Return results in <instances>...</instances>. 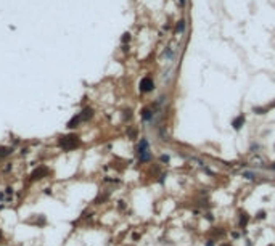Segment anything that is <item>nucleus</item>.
<instances>
[{
	"label": "nucleus",
	"instance_id": "4be33fe9",
	"mask_svg": "<svg viewBox=\"0 0 275 246\" xmlns=\"http://www.w3.org/2000/svg\"><path fill=\"white\" fill-rule=\"evenodd\" d=\"M269 246H274V245H269Z\"/></svg>",
	"mask_w": 275,
	"mask_h": 246
},
{
	"label": "nucleus",
	"instance_id": "f257e3e1",
	"mask_svg": "<svg viewBox=\"0 0 275 246\" xmlns=\"http://www.w3.org/2000/svg\"><path fill=\"white\" fill-rule=\"evenodd\" d=\"M80 145V139L77 135H61L58 139V146L60 148H63L64 151H71V150L77 148V146Z\"/></svg>",
	"mask_w": 275,
	"mask_h": 246
},
{
	"label": "nucleus",
	"instance_id": "ddd939ff",
	"mask_svg": "<svg viewBox=\"0 0 275 246\" xmlns=\"http://www.w3.org/2000/svg\"><path fill=\"white\" fill-rule=\"evenodd\" d=\"M129 137H130V139H135V137H137V130H135V129H129Z\"/></svg>",
	"mask_w": 275,
	"mask_h": 246
},
{
	"label": "nucleus",
	"instance_id": "6e6552de",
	"mask_svg": "<svg viewBox=\"0 0 275 246\" xmlns=\"http://www.w3.org/2000/svg\"><path fill=\"white\" fill-rule=\"evenodd\" d=\"M13 153V148L11 146H0V158H7Z\"/></svg>",
	"mask_w": 275,
	"mask_h": 246
},
{
	"label": "nucleus",
	"instance_id": "39448f33",
	"mask_svg": "<svg viewBox=\"0 0 275 246\" xmlns=\"http://www.w3.org/2000/svg\"><path fill=\"white\" fill-rule=\"evenodd\" d=\"M145 151H148V140L143 139V140H140L139 146H137V153L142 155V153H145Z\"/></svg>",
	"mask_w": 275,
	"mask_h": 246
},
{
	"label": "nucleus",
	"instance_id": "2eb2a0df",
	"mask_svg": "<svg viewBox=\"0 0 275 246\" xmlns=\"http://www.w3.org/2000/svg\"><path fill=\"white\" fill-rule=\"evenodd\" d=\"M161 161H163V163H167V161H169V156H167V155H163V156H161Z\"/></svg>",
	"mask_w": 275,
	"mask_h": 246
},
{
	"label": "nucleus",
	"instance_id": "4468645a",
	"mask_svg": "<svg viewBox=\"0 0 275 246\" xmlns=\"http://www.w3.org/2000/svg\"><path fill=\"white\" fill-rule=\"evenodd\" d=\"M256 217H258V219H264V217H265V211H259Z\"/></svg>",
	"mask_w": 275,
	"mask_h": 246
},
{
	"label": "nucleus",
	"instance_id": "20e7f679",
	"mask_svg": "<svg viewBox=\"0 0 275 246\" xmlns=\"http://www.w3.org/2000/svg\"><path fill=\"white\" fill-rule=\"evenodd\" d=\"M79 116H80V121L82 122H87L89 119L94 118V109H92V108H84L82 113H80Z\"/></svg>",
	"mask_w": 275,
	"mask_h": 246
},
{
	"label": "nucleus",
	"instance_id": "aec40b11",
	"mask_svg": "<svg viewBox=\"0 0 275 246\" xmlns=\"http://www.w3.org/2000/svg\"><path fill=\"white\" fill-rule=\"evenodd\" d=\"M2 238H3V233H2V230H0V241H2Z\"/></svg>",
	"mask_w": 275,
	"mask_h": 246
},
{
	"label": "nucleus",
	"instance_id": "6ab92c4d",
	"mask_svg": "<svg viewBox=\"0 0 275 246\" xmlns=\"http://www.w3.org/2000/svg\"><path fill=\"white\" fill-rule=\"evenodd\" d=\"M185 2H187V0H179V5H180V7H185Z\"/></svg>",
	"mask_w": 275,
	"mask_h": 246
},
{
	"label": "nucleus",
	"instance_id": "f3484780",
	"mask_svg": "<svg viewBox=\"0 0 275 246\" xmlns=\"http://www.w3.org/2000/svg\"><path fill=\"white\" fill-rule=\"evenodd\" d=\"M206 246H214V241H213V240H208V243H206Z\"/></svg>",
	"mask_w": 275,
	"mask_h": 246
},
{
	"label": "nucleus",
	"instance_id": "412c9836",
	"mask_svg": "<svg viewBox=\"0 0 275 246\" xmlns=\"http://www.w3.org/2000/svg\"><path fill=\"white\" fill-rule=\"evenodd\" d=\"M220 246H232L230 243H224V245H220Z\"/></svg>",
	"mask_w": 275,
	"mask_h": 246
},
{
	"label": "nucleus",
	"instance_id": "9d476101",
	"mask_svg": "<svg viewBox=\"0 0 275 246\" xmlns=\"http://www.w3.org/2000/svg\"><path fill=\"white\" fill-rule=\"evenodd\" d=\"M139 159H140V163H146V161H150L151 159V153L150 151L142 153V155H139Z\"/></svg>",
	"mask_w": 275,
	"mask_h": 246
},
{
	"label": "nucleus",
	"instance_id": "1a4fd4ad",
	"mask_svg": "<svg viewBox=\"0 0 275 246\" xmlns=\"http://www.w3.org/2000/svg\"><path fill=\"white\" fill-rule=\"evenodd\" d=\"M79 122H82V121H80V116L77 114V116H74V118L71 119L69 122H68V127H69V129H74V127H77V125H79Z\"/></svg>",
	"mask_w": 275,
	"mask_h": 246
},
{
	"label": "nucleus",
	"instance_id": "0eeeda50",
	"mask_svg": "<svg viewBox=\"0 0 275 246\" xmlns=\"http://www.w3.org/2000/svg\"><path fill=\"white\" fill-rule=\"evenodd\" d=\"M142 118H143V121H150V119L153 118V111H151V108H143L142 109Z\"/></svg>",
	"mask_w": 275,
	"mask_h": 246
},
{
	"label": "nucleus",
	"instance_id": "f03ea898",
	"mask_svg": "<svg viewBox=\"0 0 275 246\" xmlns=\"http://www.w3.org/2000/svg\"><path fill=\"white\" fill-rule=\"evenodd\" d=\"M47 175H48V169H47L45 166H39L37 169L31 174V179L32 180H40V179H44V177H47Z\"/></svg>",
	"mask_w": 275,
	"mask_h": 246
},
{
	"label": "nucleus",
	"instance_id": "9b49d317",
	"mask_svg": "<svg viewBox=\"0 0 275 246\" xmlns=\"http://www.w3.org/2000/svg\"><path fill=\"white\" fill-rule=\"evenodd\" d=\"M248 220H249V216L245 214V212H241L240 214V227H246Z\"/></svg>",
	"mask_w": 275,
	"mask_h": 246
},
{
	"label": "nucleus",
	"instance_id": "a211bd4d",
	"mask_svg": "<svg viewBox=\"0 0 275 246\" xmlns=\"http://www.w3.org/2000/svg\"><path fill=\"white\" fill-rule=\"evenodd\" d=\"M124 118H125V119H129V118H130V111H125V114H124Z\"/></svg>",
	"mask_w": 275,
	"mask_h": 246
},
{
	"label": "nucleus",
	"instance_id": "f8f14e48",
	"mask_svg": "<svg viewBox=\"0 0 275 246\" xmlns=\"http://www.w3.org/2000/svg\"><path fill=\"white\" fill-rule=\"evenodd\" d=\"M184 29H185V21H179L175 31H177V32H184Z\"/></svg>",
	"mask_w": 275,
	"mask_h": 246
},
{
	"label": "nucleus",
	"instance_id": "dca6fc26",
	"mask_svg": "<svg viewBox=\"0 0 275 246\" xmlns=\"http://www.w3.org/2000/svg\"><path fill=\"white\" fill-rule=\"evenodd\" d=\"M129 39H130L129 34H124V37H122V42H129Z\"/></svg>",
	"mask_w": 275,
	"mask_h": 246
},
{
	"label": "nucleus",
	"instance_id": "423d86ee",
	"mask_svg": "<svg viewBox=\"0 0 275 246\" xmlns=\"http://www.w3.org/2000/svg\"><path fill=\"white\" fill-rule=\"evenodd\" d=\"M243 124H245V116H243V114H240V116H238V118L233 121V124H232V125H233L235 130H240V129L243 127Z\"/></svg>",
	"mask_w": 275,
	"mask_h": 246
},
{
	"label": "nucleus",
	"instance_id": "7ed1b4c3",
	"mask_svg": "<svg viewBox=\"0 0 275 246\" xmlns=\"http://www.w3.org/2000/svg\"><path fill=\"white\" fill-rule=\"evenodd\" d=\"M154 89V82L151 77H143L140 80V90L142 92H151Z\"/></svg>",
	"mask_w": 275,
	"mask_h": 246
}]
</instances>
